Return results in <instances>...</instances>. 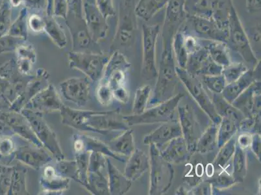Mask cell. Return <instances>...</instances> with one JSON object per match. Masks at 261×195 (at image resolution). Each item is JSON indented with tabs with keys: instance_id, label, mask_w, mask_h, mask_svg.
<instances>
[{
	"instance_id": "30bf717a",
	"label": "cell",
	"mask_w": 261,
	"mask_h": 195,
	"mask_svg": "<svg viewBox=\"0 0 261 195\" xmlns=\"http://www.w3.org/2000/svg\"><path fill=\"white\" fill-rule=\"evenodd\" d=\"M160 26L144 25L142 26V75L147 80H152L158 76L156 67V45Z\"/></svg>"
},
{
	"instance_id": "7a4b0ae2",
	"label": "cell",
	"mask_w": 261,
	"mask_h": 195,
	"mask_svg": "<svg viewBox=\"0 0 261 195\" xmlns=\"http://www.w3.org/2000/svg\"><path fill=\"white\" fill-rule=\"evenodd\" d=\"M171 38L164 37L163 49L161 54L160 68L158 71L156 80L153 96L149 104L156 105L168 101L174 96L175 90L179 80L175 67L174 52Z\"/></svg>"
},
{
	"instance_id": "db71d44e",
	"label": "cell",
	"mask_w": 261,
	"mask_h": 195,
	"mask_svg": "<svg viewBox=\"0 0 261 195\" xmlns=\"http://www.w3.org/2000/svg\"><path fill=\"white\" fill-rule=\"evenodd\" d=\"M97 7L102 15L108 20L115 15V9L113 0H95Z\"/></svg>"
},
{
	"instance_id": "484cf974",
	"label": "cell",
	"mask_w": 261,
	"mask_h": 195,
	"mask_svg": "<svg viewBox=\"0 0 261 195\" xmlns=\"http://www.w3.org/2000/svg\"><path fill=\"white\" fill-rule=\"evenodd\" d=\"M260 81L255 80L237 98L236 101L232 102V105L239 109L244 117H250L254 115L255 97L257 94L260 93Z\"/></svg>"
},
{
	"instance_id": "ba28073f",
	"label": "cell",
	"mask_w": 261,
	"mask_h": 195,
	"mask_svg": "<svg viewBox=\"0 0 261 195\" xmlns=\"http://www.w3.org/2000/svg\"><path fill=\"white\" fill-rule=\"evenodd\" d=\"M175 70L179 80L184 83L190 94L195 100L201 109L213 123L217 126L219 125L222 118L218 115L212 100L204 90L202 83L197 78V76L192 75L187 72L186 69L177 66Z\"/></svg>"
},
{
	"instance_id": "7dc6e473",
	"label": "cell",
	"mask_w": 261,
	"mask_h": 195,
	"mask_svg": "<svg viewBox=\"0 0 261 195\" xmlns=\"http://www.w3.org/2000/svg\"><path fill=\"white\" fill-rule=\"evenodd\" d=\"M260 114L244 117L239 124V132L260 134Z\"/></svg>"
},
{
	"instance_id": "8fae6325",
	"label": "cell",
	"mask_w": 261,
	"mask_h": 195,
	"mask_svg": "<svg viewBox=\"0 0 261 195\" xmlns=\"http://www.w3.org/2000/svg\"><path fill=\"white\" fill-rule=\"evenodd\" d=\"M106 170L107 156L98 152H91L88 169V191L92 194H110L108 173H104Z\"/></svg>"
},
{
	"instance_id": "e0dca14e",
	"label": "cell",
	"mask_w": 261,
	"mask_h": 195,
	"mask_svg": "<svg viewBox=\"0 0 261 195\" xmlns=\"http://www.w3.org/2000/svg\"><path fill=\"white\" fill-rule=\"evenodd\" d=\"M179 122L181 126L182 135L188 147L189 152L193 155L196 152V143L198 138V126L191 106L185 105L177 106Z\"/></svg>"
},
{
	"instance_id": "52a82bcc",
	"label": "cell",
	"mask_w": 261,
	"mask_h": 195,
	"mask_svg": "<svg viewBox=\"0 0 261 195\" xmlns=\"http://www.w3.org/2000/svg\"><path fill=\"white\" fill-rule=\"evenodd\" d=\"M109 59L103 54L92 52L73 51L68 54L70 67L81 71L93 82L101 80Z\"/></svg>"
},
{
	"instance_id": "6125c7cd",
	"label": "cell",
	"mask_w": 261,
	"mask_h": 195,
	"mask_svg": "<svg viewBox=\"0 0 261 195\" xmlns=\"http://www.w3.org/2000/svg\"><path fill=\"white\" fill-rule=\"evenodd\" d=\"M251 151L253 152L254 155L256 158L260 163L261 158V137L260 134H253L252 142H251Z\"/></svg>"
},
{
	"instance_id": "816d5d0a",
	"label": "cell",
	"mask_w": 261,
	"mask_h": 195,
	"mask_svg": "<svg viewBox=\"0 0 261 195\" xmlns=\"http://www.w3.org/2000/svg\"><path fill=\"white\" fill-rule=\"evenodd\" d=\"M18 59L29 60L35 63L37 59V54L34 47L31 44H21L16 49Z\"/></svg>"
},
{
	"instance_id": "277c9868",
	"label": "cell",
	"mask_w": 261,
	"mask_h": 195,
	"mask_svg": "<svg viewBox=\"0 0 261 195\" xmlns=\"http://www.w3.org/2000/svg\"><path fill=\"white\" fill-rule=\"evenodd\" d=\"M228 37L226 43L234 51L245 60L247 63L251 64L255 67L259 63L256 58L255 54L251 47L250 39L244 30L243 25L237 14L236 9L232 4L230 8L228 18Z\"/></svg>"
},
{
	"instance_id": "836d02e7",
	"label": "cell",
	"mask_w": 261,
	"mask_h": 195,
	"mask_svg": "<svg viewBox=\"0 0 261 195\" xmlns=\"http://www.w3.org/2000/svg\"><path fill=\"white\" fill-rule=\"evenodd\" d=\"M169 0H140L135 6V13L139 17L148 20L167 6Z\"/></svg>"
},
{
	"instance_id": "9c48e42d",
	"label": "cell",
	"mask_w": 261,
	"mask_h": 195,
	"mask_svg": "<svg viewBox=\"0 0 261 195\" xmlns=\"http://www.w3.org/2000/svg\"><path fill=\"white\" fill-rule=\"evenodd\" d=\"M134 0H122L115 40L122 46H129L134 43L137 31L136 13Z\"/></svg>"
},
{
	"instance_id": "ffe728a7",
	"label": "cell",
	"mask_w": 261,
	"mask_h": 195,
	"mask_svg": "<svg viewBox=\"0 0 261 195\" xmlns=\"http://www.w3.org/2000/svg\"><path fill=\"white\" fill-rule=\"evenodd\" d=\"M192 20L194 30L203 39L227 42L228 29H222L212 18L195 15L192 16Z\"/></svg>"
},
{
	"instance_id": "6f0895ef",
	"label": "cell",
	"mask_w": 261,
	"mask_h": 195,
	"mask_svg": "<svg viewBox=\"0 0 261 195\" xmlns=\"http://www.w3.org/2000/svg\"><path fill=\"white\" fill-rule=\"evenodd\" d=\"M28 25L30 29L35 33H41L44 32L45 20L44 17H42L37 14H33L28 18Z\"/></svg>"
},
{
	"instance_id": "d6a6232c",
	"label": "cell",
	"mask_w": 261,
	"mask_h": 195,
	"mask_svg": "<svg viewBox=\"0 0 261 195\" xmlns=\"http://www.w3.org/2000/svg\"><path fill=\"white\" fill-rule=\"evenodd\" d=\"M218 127L213 123L198 138L196 143V152L207 154L213 152L217 147Z\"/></svg>"
},
{
	"instance_id": "cb8c5ba5",
	"label": "cell",
	"mask_w": 261,
	"mask_h": 195,
	"mask_svg": "<svg viewBox=\"0 0 261 195\" xmlns=\"http://www.w3.org/2000/svg\"><path fill=\"white\" fill-rule=\"evenodd\" d=\"M8 121L11 127L16 134L20 135L25 141L30 144L35 145L40 148H44L41 142L35 134L27 118L19 112L9 113L8 116ZM45 149V148H44Z\"/></svg>"
},
{
	"instance_id": "ac0fdd59",
	"label": "cell",
	"mask_w": 261,
	"mask_h": 195,
	"mask_svg": "<svg viewBox=\"0 0 261 195\" xmlns=\"http://www.w3.org/2000/svg\"><path fill=\"white\" fill-rule=\"evenodd\" d=\"M14 154L15 159L21 163L36 170L44 167L53 160V158L46 152V149L40 148L35 145L21 146L15 150Z\"/></svg>"
},
{
	"instance_id": "e7e4bbea",
	"label": "cell",
	"mask_w": 261,
	"mask_h": 195,
	"mask_svg": "<svg viewBox=\"0 0 261 195\" xmlns=\"http://www.w3.org/2000/svg\"><path fill=\"white\" fill-rule=\"evenodd\" d=\"M246 8L250 13L260 11V0H246Z\"/></svg>"
},
{
	"instance_id": "7402d4cb",
	"label": "cell",
	"mask_w": 261,
	"mask_h": 195,
	"mask_svg": "<svg viewBox=\"0 0 261 195\" xmlns=\"http://www.w3.org/2000/svg\"><path fill=\"white\" fill-rule=\"evenodd\" d=\"M161 151L163 158L171 164H179L189 161L191 154L189 152L186 141L182 136L174 138Z\"/></svg>"
},
{
	"instance_id": "ee69618b",
	"label": "cell",
	"mask_w": 261,
	"mask_h": 195,
	"mask_svg": "<svg viewBox=\"0 0 261 195\" xmlns=\"http://www.w3.org/2000/svg\"><path fill=\"white\" fill-rule=\"evenodd\" d=\"M172 49L174 56L176 59L177 66L185 69L189 55L184 46V36L181 33H177L175 35L172 42Z\"/></svg>"
},
{
	"instance_id": "ab89813d",
	"label": "cell",
	"mask_w": 261,
	"mask_h": 195,
	"mask_svg": "<svg viewBox=\"0 0 261 195\" xmlns=\"http://www.w3.org/2000/svg\"><path fill=\"white\" fill-rule=\"evenodd\" d=\"M55 168L57 173L61 177L73 180L79 183V174L75 160H66L65 159L57 160Z\"/></svg>"
},
{
	"instance_id": "3957f363",
	"label": "cell",
	"mask_w": 261,
	"mask_h": 195,
	"mask_svg": "<svg viewBox=\"0 0 261 195\" xmlns=\"http://www.w3.org/2000/svg\"><path fill=\"white\" fill-rule=\"evenodd\" d=\"M149 167L150 185L149 194L166 193L174 180V170L172 164L163 158L161 150L154 144H149Z\"/></svg>"
},
{
	"instance_id": "be15d7a7",
	"label": "cell",
	"mask_w": 261,
	"mask_h": 195,
	"mask_svg": "<svg viewBox=\"0 0 261 195\" xmlns=\"http://www.w3.org/2000/svg\"><path fill=\"white\" fill-rule=\"evenodd\" d=\"M114 99L122 104H126L129 101V94L125 87L117 88L113 90Z\"/></svg>"
},
{
	"instance_id": "7c38bea8",
	"label": "cell",
	"mask_w": 261,
	"mask_h": 195,
	"mask_svg": "<svg viewBox=\"0 0 261 195\" xmlns=\"http://www.w3.org/2000/svg\"><path fill=\"white\" fill-rule=\"evenodd\" d=\"M83 10L88 30L92 40L98 42L108 35L109 25L106 18L99 11L95 0H83Z\"/></svg>"
},
{
	"instance_id": "8d00e7d4",
	"label": "cell",
	"mask_w": 261,
	"mask_h": 195,
	"mask_svg": "<svg viewBox=\"0 0 261 195\" xmlns=\"http://www.w3.org/2000/svg\"><path fill=\"white\" fill-rule=\"evenodd\" d=\"M218 125L217 147L220 149L236 135L239 131V125L228 118H222Z\"/></svg>"
},
{
	"instance_id": "8992f818",
	"label": "cell",
	"mask_w": 261,
	"mask_h": 195,
	"mask_svg": "<svg viewBox=\"0 0 261 195\" xmlns=\"http://www.w3.org/2000/svg\"><path fill=\"white\" fill-rule=\"evenodd\" d=\"M20 113L27 118L42 146L50 152L56 161L65 159L56 133L44 120L42 114L25 108L23 109Z\"/></svg>"
},
{
	"instance_id": "e575fe53",
	"label": "cell",
	"mask_w": 261,
	"mask_h": 195,
	"mask_svg": "<svg viewBox=\"0 0 261 195\" xmlns=\"http://www.w3.org/2000/svg\"><path fill=\"white\" fill-rule=\"evenodd\" d=\"M247 175L246 151L242 149L236 144V152L232 156V176L237 183H242Z\"/></svg>"
},
{
	"instance_id": "d6986e66",
	"label": "cell",
	"mask_w": 261,
	"mask_h": 195,
	"mask_svg": "<svg viewBox=\"0 0 261 195\" xmlns=\"http://www.w3.org/2000/svg\"><path fill=\"white\" fill-rule=\"evenodd\" d=\"M179 136H182L179 122L172 120L162 123L160 127L146 135L143 142L144 144H155L160 149L171 140Z\"/></svg>"
},
{
	"instance_id": "bcb514c9",
	"label": "cell",
	"mask_w": 261,
	"mask_h": 195,
	"mask_svg": "<svg viewBox=\"0 0 261 195\" xmlns=\"http://www.w3.org/2000/svg\"><path fill=\"white\" fill-rule=\"evenodd\" d=\"M248 70V67L243 63H231L223 68L222 75L224 76L227 84H229L236 82Z\"/></svg>"
},
{
	"instance_id": "5b68a950",
	"label": "cell",
	"mask_w": 261,
	"mask_h": 195,
	"mask_svg": "<svg viewBox=\"0 0 261 195\" xmlns=\"http://www.w3.org/2000/svg\"><path fill=\"white\" fill-rule=\"evenodd\" d=\"M184 94L178 93L168 101L156 104L155 106L146 109L139 115L123 116V119L129 127L135 125H151L155 123H164L174 120L175 109L179 106Z\"/></svg>"
},
{
	"instance_id": "b9f144b4",
	"label": "cell",
	"mask_w": 261,
	"mask_h": 195,
	"mask_svg": "<svg viewBox=\"0 0 261 195\" xmlns=\"http://www.w3.org/2000/svg\"><path fill=\"white\" fill-rule=\"evenodd\" d=\"M90 152L86 151L75 152V160L76 161L78 174H79V184L87 189L88 169H89Z\"/></svg>"
},
{
	"instance_id": "4fadbf2b",
	"label": "cell",
	"mask_w": 261,
	"mask_h": 195,
	"mask_svg": "<svg viewBox=\"0 0 261 195\" xmlns=\"http://www.w3.org/2000/svg\"><path fill=\"white\" fill-rule=\"evenodd\" d=\"M130 67V64L122 54L119 52H114L109 58L99 82L107 83L113 90L124 87L127 72Z\"/></svg>"
},
{
	"instance_id": "f546056e",
	"label": "cell",
	"mask_w": 261,
	"mask_h": 195,
	"mask_svg": "<svg viewBox=\"0 0 261 195\" xmlns=\"http://www.w3.org/2000/svg\"><path fill=\"white\" fill-rule=\"evenodd\" d=\"M212 101L214 104L215 110L220 117L230 118L239 126L240 123L243 119L244 116L239 109L225 101L221 94H214Z\"/></svg>"
},
{
	"instance_id": "c3c4849f",
	"label": "cell",
	"mask_w": 261,
	"mask_h": 195,
	"mask_svg": "<svg viewBox=\"0 0 261 195\" xmlns=\"http://www.w3.org/2000/svg\"><path fill=\"white\" fill-rule=\"evenodd\" d=\"M202 81L208 89L214 94H221L227 83L222 75L202 76Z\"/></svg>"
},
{
	"instance_id": "94428289",
	"label": "cell",
	"mask_w": 261,
	"mask_h": 195,
	"mask_svg": "<svg viewBox=\"0 0 261 195\" xmlns=\"http://www.w3.org/2000/svg\"><path fill=\"white\" fill-rule=\"evenodd\" d=\"M238 137L237 138V144L240 148L245 150L250 149L251 142H252L253 134L248 132H240Z\"/></svg>"
},
{
	"instance_id": "f1b7e54d",
	"label": "cell",
	"mask_w": 261,
	"mask_h": 195,
	"mask_svg": "<svg viewBox=\"0 0 261 195\" xmlns=\"http://www.w3.org/2000/svg\"><path fill=\"white\" fill-rule=\"evenodd\" d=\"M108 146L118 155L129 158L135 150L133 131L127 129L121 132L118 136L111 140Z\"/></svg>"
},
{
	"instance_id": "74e56055",
	"label": "cell",
	"mask_w": 261,
	"mask_h": 195,
	"mask_svg": "<svg viewBox=\"0 0 261 195\" xmlns=\"http://www.w3.org/2000/svg\"><path fill=\"white\" fill-rule=\"evenodd\" d=\"M27 168L23 165L15 168L12 175L11 192L14 194H29L26 186Z\"/></svg>"
},
{
	"instance_id": "9a60e30c",
	"label": "cell",
	"mask_w": 261,
	"mask_h": 195,
	"mask_svg": "<svg viewBox=\"0 0 261 195\" xmlns=\"http://www.w3.org/2000/svg\"><path fill=\"white\" fill-rule=\"evenodd\" d=\"M62 94L66 101L79 107H84L89 101L91 84L87 78H71L60 83Z\"/></svg>"
},
{
	"instance_id": "f35d334b",
	"label": "cell",
	"mask_w": 261,
	"mask_h": 195,
	"mask_svg": "<svg viewBox=\"0 0 261 195\" xmlns=\"http://www.w3.org/2000/svg\"><path fill=\"white\" fill-rule=\"evenodd\" d=\"M208 57L207 50L205 47L201 46L198 51L189 55L185 69L191 75L198 76L199 70Z\"/></svg>"
},
{
	"instance_id": "f907efd6",
	"label": "cell",
	"mask_w": 261,
	"mask_h": 195,
	"mask_svg": "<svg viewBox=\"0 0 261 195\" xmlns=\"http://www.w3.org/2000/svg\"><path fill=\"white\" fill-rule=\"evenodd\" d=\"M96 95L99 103L103 106L110 104L114 99L113 90L108 84L105 83L99 82Z\"/></svg>"
},
{
	"instance_id": "4316f807",
	"label": "cell",
	"mask_w": 261,
	"mask_h": 195,
	"mask_svg": "<svg viewBox=\"0 0 261 195\" xmlns=\"http://www.w3.org/2000/svg\"><path fill=\"white\" fill-rule=\"evenodd\" d=\"M256 77L253 70H248L236 82L227 84L221 94L225 101L232 104L240 94L255 82Z\"/></svg>"
},
{
	"instance_id": "11a10c76",
	"label": "cell",
	"mask_w": 261,
	"mask_h": 195,
	"mask_svg": "<svg viewBox=\"0 0 261 195\" xmlns=\"http://www.w3.org/2000/svg\"><path fill=\"white\" fill-rule=\"evenodd\" d=\"M68 15V0H53L52 16L66 19Z\"/></svg>"
},
{
	"instance_id": "5bb4252c",
	"label": "cell",
	"mask_w": 261,
	"mask_h": 195,
	"mask_svg": "<svg viewBox=\"0 0 261 195\" xmlns=\"http://www.w3.org/2000/svg\"><path fill=\"white\" fill-rule=\"evenodd\" d=\"M63 104L53 85L49 84L38 92L25 106L35 112L42 114L60 111ZM23 108V109H24Z\"/></svg>"
},
{
	"instance_id": "680465c9",
	"label": "cell",
	"mask_w": 261,
	"mask_h": 195,
	"mask_svg": "<svg viewBox=\"0 0 261 195\" xmlns=\"http://www.w3.org/2000/svg\"><path fill=\"white\" fill-rule=\"evenodd\" d=\"M16 150L15 142L10 138L3 137L0 139V155L8 156L14 154Z\"/></svg>"
},
{
	"instance_id": "03108f58",
	"label": "cell",
	"mask_w": 261,
	"mask_h": 195,
	"mask_svg": "<svg viewBox=\"0 0 261 195\" xmlns=\"http://www.w3.org/2000/svg\"><path fill=\"white\" fill-rule=\"evenodd\" d=\"M175 194H187V191H185L184 187H179L175 191Z\"/></svg>"
},
{
	"instance_id": "603a6c76",
	"label": "cell",
	"mask_w": 261,
	"mask_h": 195,
	"mask_svg": "<svg viewBox=\"0 0 261 195\" xmlns=\"http://www.w3.org/2000/svg\"><path fill=\"white\" fill-rule=\"evenodd\" d=\"M107 170L109 182V193L112 195H123L129 191L132 182L120 172L114 165L109 157H107Z\"/></svg>"
},
{
	"instance_id": "681fc988",
	"label": "cell",
	"mask_w": 261,
	"mask_h": 195,
	"mask_svg": "<svg viewBox=\"0 0 261 195\" xmlns=\"http://www.w3.org/2000/svg\"><path fill=\"white\" fill-rule=\"evenodd\" d=\"M223 67L218 65L208 56L199 70L198 76H217L222 75Z\"/></svg>"
},
{
	"instance_id": "7bdbcfd3",
	"label": "cell",
	"mask_w": 261,
	"mask_h": 195,
	"mask_svg": "<svg viewBox=\"0 0 261 195\" xmlns=\"http://www.w3.org/2000/svg\"><path fill=\"white\" fill-rule=\"evenodd\" d=\"M151 91V89L149 85H144L137 90L133 106V114L139 115L145 111Z\"/></svg>"
},
{
	"instance_id": "60d3db41",
	"label": "cell",
	"mask_w": 261,
	"mask_h": 195,
	"mask_svg": "<svg viewBox=\"0 0 261 195\" xmlns=\"http://www.w3.org/2000/svg\"><path fill=\"white\" fill-rule=\"evenodd\" d=\"M28 8H23L21 9L20 15L16 19L15 22L12 26L10 33L12 37L18 38L23 40L28 38Z\"/></svg>"
},
{
	"instance_id": "9f6ffc18",
	"label": "cell",
	"mask_w": 261,
	"mask_h": 195,
	"mask_svg": "<svg viewBox=\"0 0 261 195\" xmlns=\"http://www.w3.org/2000/svg\"><path fill=\"white\" fill-rule=\"evenodd\" d=\"M13 6L23 5L26 8L42 9L47 8V0H11Z\"/></svg>"
},
{
	"instance_id": "d590c367",
	"label": "cell",
	"mask_w": 261,
	"mask_h": 195,
	"mask_svg": "<svg viewBox=\"0 0 261 195\" xmlns=\"http://www.w3.org/2000/svg\"><path fill=\"white\" fill-rule=\"evenodd\" d=\"M237 138L236 135L219 149V152L213 162L215 168L224 170L236 152Z\"/></svg>"
},
{
	"instance_id": "44dd1931",
	"label": "cell",
	"mask_w": 261,
	"mask_h": 195,
	"mask_svg": "<svg viewBox=\"0 0 261 195\" xmlns=\"http://www.w3.org/2000/svg\"><path fill=\"white\" fill-rule=\"evenodd\" d=\"M70 180L64 178L57 173L55 166H45L40 179L42 192L46 194H61L70 187Z\"/></svg>"
},
{
	"instance_id": "d4e9b609",
	"label": "cell",
	"mask_w": 261,
	"mask_h": 195,
	"mask_svg": "<svg viewBox=\"0 0 261 195\" xmlns=\"http://www.w3.org/2000/svg\"><path fill=\"white\" fill-rule=\"evenodd\" d=\"M149 168V158L142 150L135 149L125 165L124 175L134 182L141 178Z\"/></svg>"
},
{
	"instance_id": "4dcf8cb0",
	"label": "cell",
	"mask_w": 261,
	"mask_h": 195,
	"mask_svg": "<svg viewBox=\"0 0 261 195\" xmlns=\"http://www.w3.org/2000/svg\"><path fill=\"white\" fill-rule=\"evenodd\" d=\"M80 135L83 140V142H84L85 151L90 152V153L92 152H98V153L103 154V155L109 157V158L115 159L116 160L120 161V162H125V159L115 153L112 150L109 148L108 144L104 143L100 140L97 139L96 137L88 136L87 135L80 134Z\"/></svg>"
},
{
	"instance_id": "1f68e13d",
	"label": "cell",
	"mask_w": 261,
	"mask_h": 195,
	"mask_svg": "<svg viewBox=\"0 0 261 195\" xmlns=\"http://www.w3.org/2000/svg\"><path fill=\"white\" fill-rule=\"evenodd\" d=\"M44 18V32L59 48L63 49L67 45V37L63 28L57 22L56 18L54 16L46 15Z\"/></svg>"
},
{
	"instance_id": "83f0119b",
	"label": "cell",
	"mask_w": 261,
	"mask_h": 195,
	"mask_svg": "<svg viewBox=\"0 0 261 195\" xmlns=\"http://www.w3.org/2000/svg\"><path fill=\"white\" fill-rule=\"evenodd\" d=\"M203 40L206 42L203 47L207 50L208 56L213 61L223 68L231 64L229 46L226 42L219 40Z\"/></svg>"
},
{
	"instance_id": "91938a15",
	"label": "cell",
	"mask_w": 261,
	"mask_h": 195,
	"mask_svg": "<svg viewBox=\"0 0 261 195\" xmlns=\"http://www.w3.org/2000/svg\"><path fill=\"white\" fill-rule=\"evenodd\" d=\"M182 36H184V46L188 55L194 53L201 47L198 40L194 37L184 35H182Z\"/></svg>"
},
{
	"instance_id": "2e32d148",
	"label": "cell",
	"mask_w": 261,
	"mask_h": 195,
	"mask_svg": "<svg viewBox=\"0 0 261 195\" xmlns=\"http://www.w3.org/2000/svg\"><path fill=\"white\" fill-rule=\"evenodd\" d=\"M72 38L73 51L87 48L92 40L85 22L84 14L68 13L65 20Z\"/></svg>"
},
{
	"instance_id": "f5cc1de1",
	"label": "cell",
	"mask_w": 261,
	"mask_h": 195,
	"mask_svg": "<svg viewBox=\"0 0 261 195\" xmlns=\"http://www.w3.org/2000/svg\"><path fill=\"white\" fill-rule=\"evenodd\" d=\"M187 194L190 195H211L213 194V188L211 183L207 180L201 181L195 186L187 191Z\"/></svg>"
},
{
	"instance_id": "6da1fadb",
	"label": "cell",
	"mask_w": 261,
	"mask_h": 195,
	"mask_svg": "<svg viewBox=\"0 0 261 195\" xmlns=\"http://www.w3.org/2000/svg\"><path fill=\"white\" fill-rule=\"evenodd\" d=\"M60 113L63 125L82 132L108 135L111 132H122L129 129L118 109L108 111L80 110L63 104Z\"/></svg>"
},
{
	"instance_id": "f6af8a7d",
	"label": "cell",
	"mask_w": 261,
	"mask_h": 195,
	"mask_svg": "<svg viewBox=\"0 0 261 195\" xmlns=\"http://www.w3.org/2000/svg\"><path fill=\"white\" fill-rule=\"evenodd\" d=\"M207 180L212 185L213 191L214 190L222 191L227 189L237 184L232 175H230L225 169L217 175H213L212 177L208 178Z\"/></svg>"
}]
</instances>
